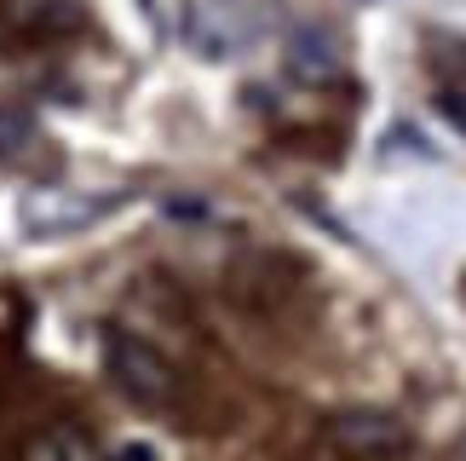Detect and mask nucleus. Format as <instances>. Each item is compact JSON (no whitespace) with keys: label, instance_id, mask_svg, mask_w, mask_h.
I'll return each mask as SVG.
<instances>
[{"label":"nucleus","instance_id":"f257e3e1","mask_svg":"<svg viewBox=\"0 0 466 461\" xmlns=\"http://www.w3.org/2000/svg\"><path fill=\"white\" fill-rule=\"evenodd\" d=\"M98 352H104V375H110V386H116L121 398L145 404V410H161V404L178 398L173 364L161 358L145 334H133V329H104Z\"/></svg>","mask_w":466,"mask_h":461},{"label":"nucleus","instance_id":"f03ea898","mask_svg":"<svg viewBox=\"0 0 466 461\" xmlns=\"http://www.w3.org/2000/svg\"><path fill=\"white\" fill-rule=\"evenodd\" d=\"M121 202V190H69V185H41L29 190L17 220H24L29 237H69V230H86L93 220H104Z\"/></svg>","mask_w":466,"mask_h":461},{"label":"nucleus","instance_id":"7ed1b4c3","mask_svg":"<svg viewBox=\"0 0 466 461\" xmlns=\"http://www.w3.org/2000/svg\"><path fill=\"white\" fill-rule=\"evenodd\" d=\"M329 450L351 461H398L409 450V427L391 410H339L329 415Z\"/></svg>","mask_w":466,"mask_h":461},{"label":"nucleus","instance_id":"20e7f679","mask_svg":"<svg viewBox=\"0 0 466 461\" xmlns=\"http://www.w3.org/2000/svg\"><path fill=\"white\" fill-rule=\"evenodd\" d=\"M185 35L202 58H237V52L259 35V12L248 0H190Z\"/></svg>","mask_w":466,"mask_h":461},{"label":"nucleus","instance_id":"39448f33","mask_svg":"<svg viewBox=\"0 0 466 461\" xmlns=\"http://www.w3.org/2000/svg\"><path fill=\"white\" fill-rule=\"evenodd\" d=\"M282 64H289V76L306 81V87H329V81H339V69H346V58H339V41H334L329 29H317V24H306V29L289 35Z\"/></svg>","mask_w":466,"mask_h":461},{"label":"nucleus","instance_id":"423d86ee","mask_svg":"<svg viewBox=\"0 0 466 461\" xmlns=\"http://www.w3.org/2000/svg\"><path fill=\"white\" fill-rule=\"evenodd\" d=\"M24 461H104V450L81 427H46V433L29 438Z\"/></svg>","mask_w":466,"mask_h":461},{"label":"nucleus","instance_id":"0eeeda50","mask_svg":"<svg viewBox=\"0 0 466 461\" xmlns=\"http://www.w3.org/2000/svg\"><path fill=\"white\" fill-rule=\"evenodd\" d=\"M29 133H35V121L24 104H0V156H12L17 145H29Z\"/></svg>","mask_w":466,"mask_h":461},{"label":"nucleus","instance_id":"6e6552de","mask_svg":"<svg viewBox=\"0 0 466 461\" xmlns=\"http://www.w3.org/2000/svg\"><path fill=\"white\" fill-rule=\"evenodd\" d=\"M438 110H443V116H450L455 128L466 133V93H461V87H443V93H438Z\"/></svg>","mask_w":466,"mask_h":461},{"label":"nucleus","instance_id":"1a4fd4ad","mask_svg":"<svg viewBox=\"0 0 466 461\" xmlns=\"http://www.w3.org/2000/svg\"><path fill=\"white\" fill-rule=\"evenodd\" d=\"M121 461H150V450H127V456H121Z\"/></svg>","mask_w":466,"mask_h":461}]
</instances>
